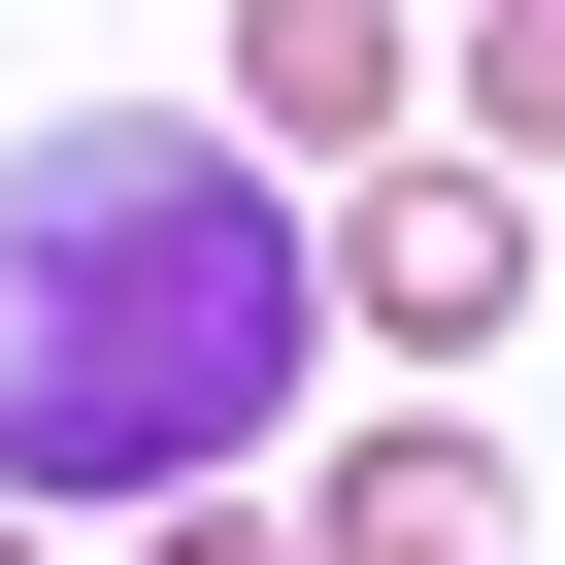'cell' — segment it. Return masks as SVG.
I'll use <instances>...</instances> for the list:
<instances>
[{"instance_id": "6da1fadb", "label": "cell", "mask_w": 565, "mask_h": 565, "mask_svg": "<svg viewBox=\"0 0 565 565\" xmlns=\"http://www.w3.org/2000/svg\"><path fill=\"white\" fill-rule=\"evenodd\" d=\"M300 333H333V266L233 134H167V100L0 134V499H134V532L233 499L300 433Z\"/></svg>"}, {"instance_id": "7a4b0ae2", "label": "cell", "mask_w": 565, "mask_h": 565, "mask_svg": "<svg viewBox=\"0 0 565 565\" xmlns=\"http://www.w3.org/2000/svg\"><path fill=\"white\" fill-rule=\"evenodd\" d=\"M233 100L300 167H399V0H233Z\"/></svg>"}, {"instance_id": "3957f363", "label": "cell", "mask_w": 565, "mask_h": 565, "mask_svg": "<svg viewBox=\"0 0 565 565\" xmlns=\"http://www.w3.org/2000/svg\"><path fill=\"white\" fill-rule=\"evenodd\" d=\"M499 300H532L499 167H366V333H499Z\"/></svg>"}, {"instance_id": "277c9868", "label": "cell", "mask_w": 565, "mask_h": 565, "mask_svg": "<svg viewBox=\"0 0 565 565\" xmlns=\"http://www.w3.org/2000/svg\"><path fill=\"white\" fill-rule=\"evenodd\" d=\"M300 565H499V466H466V433H366V466H333V532H300Z\"/></svg>"}, {"instance_id": "5b68a950", "label": "cell", "mask_w": 565, "mask_h": 565, "mask_svg": "<svg viewBox=\"0 0 565 565\" xmlns=\"http://www.w3.org/2000/svg\"><path fill=\"white\" fill-rule=\"evenodd\" d=\"M466 100H499V134H565V0H499V34H466Z\"/></svg>"}, {"instance_id": "8992f818", "label": "cell", "mask_w": 565, "mask_h": 565, "mask_svg": "<svg viewBox=\"0 0 565 565\" xmlns=\"http://www.w3.org/2000/svg\"><path fill=\"white\" fill-rule=\"evenodd\" d=\"M134 565H266V532H134Z\"/></svg>"}, {"instance_id": "52a82bcc", "label": "cell", "mask_w": 565, "mask_h": 565, "mask_svg": "<svg viewBox=\"0 0 565 565\" xmlns=\"http://www.w3.org/2000/svg\"><path fill=\"white\" fill-rule=\"evenodd\" d=\"M0 565H34V499H0Z\"/></svg>"}]
</instances>
